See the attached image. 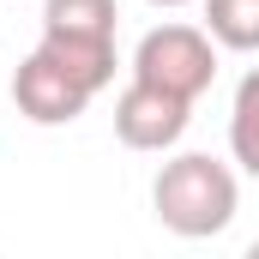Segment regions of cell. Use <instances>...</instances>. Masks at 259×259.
Instances as JSON below:
<instances>
[{
  "mask_svg": "<svg viewBox=\"0 0 259 259\" xmlns=\"http://www.w3.org/2000/svg\"><path fill=\"white\" fill-rule=\"evenodd\" d=\"M235 205H241V181L223 157L211 151H181L157 169L151 181V211L169 235L181 241H205V235H223L235 223Z\"/></svg>",
  "mask_w": 259,
  "mask_h": 259,
  "instance_id": "6da1fadb",
  "label": "cell"
},
{
  "mask_svg": "<svg viewBox=\"0 0 259 259\" xmlns=\"http://www.w3.org/2000/svg\"><path fill=\"white\" fill-rule=\"evenodd\" d=\"M133 78L199 103L211 91V78H217V36L205 24H157L133 49Z\"/></svg>",
  "mask_w": 259,
  "mask_h": 259,
  "instance_id": "7a4b0ae2",
  "label": "cell"
},
{
  "mask_svg": "<svg viewBox=\"0 0 259 259\" xmlns=\"http://www.w3.org/2000/svg\"><path fill=\"white\" fill-rule=\"evenodd\" d=\"M91 84L84 78H72L49 49H30L18 72H12V103H18V115L24 121H36V127H66V121H78L84 109H91Z\"/></svg>",
  "mask_w": 259,
  "mask_h": 259,
  "instance_id": "3957f363",
  "label": "cell"
},
{
  "mask_svg": "<svg viewBox=\"0 0 259 259\" xmlns=\"http://www.w3.org/2000/svg\"><path fill=\"white\" fill-rule=\"evenodd\" d=\"M187 121H193V103L175 97V91H157L145 78H133L115 97V139L127 151H175Z\"/></svg>",
  "mask_w": 259,
  "mask_h": 259,
  "instance_id": "277c9868",
  "label": "cell"
},
{
  "mask_svg": "<svg viewBox=\"0 0 259 259\" xmlns=\"http://www.w3.org/2000/svg\"><path fill=\"white\" fill-rule=\"evenodd\" d=\"M42 36L115 42V0H42Z\"/></svg>",
  "mask_w": 259,
  "mask_h": 259,
  "instance_id": "5b68a950",
  "label": "cell"
},
{
  "mask_svg": "<svg viewBox=\"0 0 259 259\" xmlns=\"http://www.w3.org/2000/svg\"><path fill=\"white\" fill-rule=\"evenodd\" d=\"M205 30L217 36V49L253 55L259 49V0H205Z\"/></svg>",
  "mask_w": 259,
  "mask_h": 259,
  "instance_id": "8992f818",
  "label": "cell"
},
{
  "mask_svg": "<svg viewBox=\"0 0 259 259\" xmlns=\"http://www.w3.org/2000/svg\"><path fill=\"white\" fill-rule=\"evenodd\" d=\"M229 151H235V163L259 181V66L235 84V109H229Z\"/></svg>",
  "mask_w": 259,
  "mask_h": 259,
  "instance_id": "52a82bcc",
  "label": "cell"
},
{
  "mask_svg": "<svg viewBox=\"0 0 259 259\" xmlns=\"http://www.w3.org/2000/svg\"><path fill=\"white\" fill-rule=\"evenodd\" d=\"M36 49H49L55 61L72 72V78H84L91 91H103L109 78H115V42H72V36H42Z\"/></svg>",
  "mask_w": 259,
  "mask_h": 259,
  "instance_id": "ba28073f",
  "label": "cell"
},
{
  "mask_svg": "<svg viewBox=\"0 0 259 259\" xmlns=\"http://www.w3.org/2000/svg\"><path fill=\"white\" fill-rule=\"evenodd\" d=\"M151 6H187V0H151Z\"/></svg>",
  "mask_w": 259,
  "mask_h": 259,
  "instance_id": "9c48e42d",
  "label": "cell"
},
{
  "mask_svg": "<svg viewBox=\"0 0 259 259\" xmlns=\"http://www.w3.org/2000/svg\"><path fill=\"white\" fill-rule=\"evenodd\" d=\"M253 259H259V241H253Z\"/></svg>",
  "mask_w": 259,
  "mask_h": 259,
  "instance_id": "30bf717a",
  "label": "cell"
}]
</instances>
